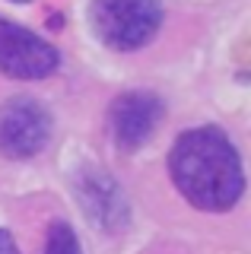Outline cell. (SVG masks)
<instances>
[{"instance_id":"obj_4","label":"cell","mask_w":251,"mask_h":254,"mask_svg":"<svg viewBox=\"0 0 251 254\" xmlns=\"http://www.w3.org/2000/svg\"><path fill=\"white\" fill-rule=\"evenodd\" d=\"M51 137V115L29 95L0 105V153L6 159H32Z\"/></svg>"},{"instance_id":"obj_9","label":"cell","mask_w":251,"mask_h":254,"mask_svg":"<svg viewBox=\"0 0 251 254\" xmlns=\"http://www.w3.org/2000/svg\"><path fill=\"white\" fill-rule=\"evenodd\" d=\"M13 3H29V0H13Z\"/></svg>"},{"instance_id":"obj_2","label":"cell","mask_w":251,"mask_h":254,"mask_svg":"<svg viewBox=\"0 0 251 254\" xmlns=\"http://www.w3.org/2000/svg\"><path fill=\"white\" fill-rule=\"evenodd\" d=\"M92 32L112 51H137L162 26L159 0H92L89 3Z\"/></svg>"},{"instance_id":"obj_8","label":"cell","mask_w":251,"mask_h":254,"mask_svg":"<svg viewBox=\"0 0 251 254\" xmlns=\"http://www.w3.org/2000/svg\"><path fill=\"white\" fill-rule=\"evenodd\" d=\"M0 254H19L16 242H13V235L6 229H0Z\"/></svg>"},{"instance_id":"obj_7","label":"cell","mask_w":251,"mask_h":254,"mask_svg":"<svg viewBox=\"0 0 251 254\" xmlns=\"http://www.w3.org/2000/svg\"><path fill=\"white\" fill-rule=\"evenodd\" d=\"M45 254H83L80 251V238L67 222H54L48 229V242H45Z\"/></svg>"},{"instance_id":"obj_6","label":"cell","mask_w":251,"mask_h":254,"mask_svg":"<svg viewBox=\"0 0 251 254\" xmlns=\"http://www.w3.org/2000/svg\"><path fill=\"white\" fill-rule=\"evenodd\" d=\"M76 197L89 222H96L105 232H118L127 222V197L108 172L83 169L76 175Z\"/></svg>"},{"instance_id":"obj_1","label":"cell","mask_w":251,"mask_h":254,"mask_svg":"<svg viewBox=\"0 0 251 254\" xmlns=\"http://www.w3.org/2000/svg\"><path fill=\"white\" fill-rule=\"evenodd\" d=\"M169 175L188 203L210 213L235 206L245 190L242 159L219 127L185 130L169 153Z\"/></svg>"},{"instance_id":"obj_5","label":"cell","mask_w":251,"mask_h":254,"mask_svg":"<svg viewBox=\"0 0 251 254\" xmlns=\"http://www.w3.org/2000/svg\"><path fill=\"white\" fill-rule=\"evenodd\" d=\"M159 121H162L159 95L143 92V89L118 95L112 108H108V127H112V137L121 149H140L153 137Z\"/></svg>"},{"instance_id":"obj_3","label":"cell","mask_w":251,"mask_h":254,"mask_svg":"<svg viewBox=\"0 0 251 254\" xmlns=\"http://www.w3.org/2000/svg\"><path fill=\"white\" fill-rule=\"evenodd\" d=\"M61 54L51 42L0 16V73L10 79H45L58 70Z\"/></svg>"}]
</instances>
